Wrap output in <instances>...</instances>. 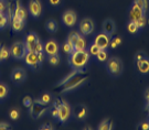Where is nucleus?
Returning a JSON list of instances; mask_svg holds the SVG:
<instances>
[{
    "mask_svg": "<svg viewBox=\"0 0 149 130\" xmlns=\"http://www.w3.org/2000/svg\"><path fill=\"white\" fill-rule=\"evenodd\" d=\"M137 128H138V129H141V130H149L148 120H144V121L139 122L138 126H137Z\"/></svg>",
    "mask_w": 149,
    "mask_h": 130,
    "instance_id": "nucleus-40",
    "label": "nucleus"
},
{
    "mask_svg": "<svg viewBox=\"0 0 149 130\" xmlns=\"http://www.w3.org/2000/svg\"><path fill=\"white\" fill-rule=\"evenodd\" d=\"M33 51L36 52V53H40V52H44V44L42 43V41H38L36 45H34V48H33Z\"/></svg>",
    "mask_w": 149,
    "mask_h": 130,
    "instance_id": "nucleus-37",
    "label": "nucleus"
},
{
    "mask_svg": "<svg viewBox=\"0 0 149 130\" xmlns=\"http://www.w3.org/2000/svg\"><path fill=\"white\" fill-rule=\"evenodd\" d=\"M77 31L83 35V37H88L95 31V23L92 18H83L80 20L79 26H77Z\"/></svg>",
    "mask_w": 149,
    "mask_h": 130,
    "instance_id": "nucleus-7",
    "label": "nucleus"
},
{
    "mask_svg": "<svg viewBox=\"0 0 149 130\" xmlns=\"http://www.w3.org/2000/svg\"><path fill=\"white\" fill-rule=\"evenodd\" d=\"M23 60H24L28 67H30L31 70H37L39 66H41L40 62H39L38 53H36L34 51H27V54H26Z\"/></svg>",
    "mask_w": 149,
    "mask_h": 130,
    "instance_id": "nucleus-13",
    "label": "nucleus"
},
{
    "mask_svg": "<svg viewBox=\"0 0 149 130\" xmlns=\"http://www.w3.org/2000/svg\"><path fill=\"white\" fill-rule=\"evenodd\" d=\"M87 81H88V77L87 76H83V77H80V76L76 77L75 76L73 80H71L68 84L64 85L62 91H61V94H68V93L75 92L76 89H79L80 87L83 86Z\"/></svg>",
    "mask_w": 149,
    "mask_h": 130,
    "instance_id": "nucleus-6",
    "label": "nucleus"
},
{
    "mask_svg": "<svg viewBox=\"0 0 149 130\" xmlns=\"http://www.w3.org/2000/svg\"><path fill=\"white\" fill-rule=\"evenodd\" d=\"M109 57V52L108 49H101V51L96 54V60L100 63H105Z\"/></svg>",
    "mask_w": 149,
    "mask_h": 130,
    "instance_id": "nucleus-27",
    "label": "nucleus"
},
{
    "mask_svg": "<svg viewBox=\"0 0 149 130\" xmlns=\"http://www.w3.org/2000/svg\"><path fill=\"white\" fill-rule=\"evenodd\" d=\"M13 16L21 19V20H24L27 19V9L23 7V6L20 3V1H17L16 5V9H15V12H13Z\"/></svg>",
    "mask_w": 149,
    "mask_h": 130,
    "instance_id": "nucleus-23",
    "label": "nucleus"
},
{
    "mask_svg": "<svg viewBox=\"0 0 149 130\" xmlns=\"http://www.w3.org/2000/svg\"><path fill=\"white\" fill-rule=\"evenodd\" d=\"M134 2H135V3H137L140 8H143L146 12L148 11V9H149V0H134Z\"/></svg>",
    "mask_w": 149,
    "mask_h": 130,
    "instance_id": "nucleus-35",
    "label": "nucleus"
},
{
    "mask_svg": "<svg viewBox=\"0 0 149 130\" xmlns=\"http://www.w3.org/2000/svg\"><path fill=\"white\" fill-rule=\"evenodd\" d=\"M148 122H149V119H148Z\"/></svg>",
    "mask_w": 149,
    "mask_h": 130,
    "instance_id": "nucleus-50",
    "label": "nucleus"
},
{
    "mask_svg": "<svg viewBox=\"0 0 149 130\" xmlns=\"http://www.w3.org/2000/svg\"><path fill=\"white\" fill-rule=\"evenodd\" d=\"M115 127H114V122L111 121V120L108 119V118H105V119H103L98 124L97 126V129L98 130H112L114 129Z\"/></svg>",
    "mask_w": 149,
    "mask_h": 130,
    "instance_id": "nucleus-25",
    "label": "nucleus"
},
{
    "mask_svg": "<svg viewBox=\"0 0 149 130\" xmlns=\"http://www.w3.org/2000/svg\"><path fill=\"white\" fill-rule=\"evenodd\" d=\"M60 53V44L56 40L50 39L44 43V54L45 55H54Z\"/></svg>",
    "mask_w": 149,
    "mask_h": 130,
    "instance_id": "nucleus-15",
    "label": "nucleus"
},
{
    "mask_svg": "<svg viewBox=\"0 0 149 130\" xmlns=\"http://www.w3.org/2000/svg\"><path fill=\"white\" fill-rule=\"evenodd\" d=\"M146 56H147V53L145 51H138V52H136V54L134 56V61L137 62V61L141 60V59H144Z\"/></svg>",
    "mask_w": 149,
    "mask_h": 130,
    "instance_id": "nucleus-38",
    "label": "nucleus"
},
{
    "mask_svg": "<svg viewBox=\"0 0 149 130\" xmlns=\"http://www.w3.org/2000/svg\"><path fill=\"white\" fill-rule=\"evenodd\" d=\"M45 29L49 33L53 34V33H56L58 30H59V24L58 22L53 20V19H49L48 21L45 22Z\"/></svg>",
    "mask_w": 149,
    "mask_h": 130,
    "instance_id": "nucleus-24",
    "label": "nucleus"
},
{
    "mask_svg": "<svg viewBox=\"0 0 149 130\" xmlns=\"http://www.w3.org/2000/svg\"><path fill=\"white\" fill-rule=\"evenodd\" d=\"M10 50V56L15 60H23L27 54V48L23 41H16L9 46Z\"/></svg>",
    "mask_w": 149,
    "mask_h": 130,
    "instance_id": "nucleus-5",
    "label": "nucleus"
},
{
    "mask_svg": "<svg viewBox=\"0 0 149 130\" xmlns=\"http://www.w3.org/2000/svg\"><path fill=\"white\" fill-rule=\"evenodd\" d=\"M122 43H123V40L120 37H115V38H113L112 37V39H111V43H109V48L113 50L117 49Z\"/></svg>",
    "mask_w": 149,
    "mask_h": 130,
    "instance_id": "nucleus-32",
    "label": "nucleus"
},
{
    "mask_svg": "<svg viewBox=\"0 0 149 130\" xmlns=\"http://www.w3.org/2000/svg\"><path fill=\"white\" fill-rule=\"evenodd\" d=\"M10 78L16 85H21V84H23L24 82L27 81V71L24 70L23 67H16V68H13L11 71Z\"/></svg>",
    "mask_w": 149,
    "mask_h": 130,
    "instance_id": "nucleus-10",
    "label": "nucleus"
},
{
    "mask_svg": "<svg viewBox=\"0 0 149 130\" xmlns=\"http://www.w3.org/2000/svg\"><path fill=\"white\" fill-rule=\"evenodd\" d=\"M105 63H106L105 67H106V71L109 74V76L115 77V78L122 76V74L124 73V63L119 57L111 56V57H108V60Z\"/></svg>",
    "mask_w": 149,
    "mask_h": 130,
    "instance_id": "nucleus-3",
    "label": "nucleus"
},
{
    "mask_svg": "<svg viewBox=\"0 0 149 130\" xmlns=\"http://www.w3.org/2000/svg\"><path fill=\"white\" fill-rule=\"evenodd\" d=\"M116 29H117L116 22L114 21L113 19H111V18L105 19L102 23V32L107 33L109 35H113L114 33L116 32Z\"/></svg>",
    "mask_w": 149,
    "mask_h": 130,
    "instance_id": "nucleus-16",
    "label": "nucleus"
},
{
    "mask_svg": "<svg viewBox=\"0 0 149 130\" xmlns=\"http://www.w3.org/2000/svg\"><path fill=\"white\" fill-rule=\"evenodd\" d=\"M136 63V68L138 71L139 74L141 75H148L149 74V56L147 55L146 57L141 60L135 62Z\"/></svg>",
    "mask_w": 149,
    "mask_h": 130,
    "instance_id": "nucleus-20",
    "label": "nucleus"
},
{
    "mask_svg": "<svg viewBox=\"0 0 149 130\" xmlns=\"http://www.w3.org/2000/svg\"><path fill=\"white\" fill-rule=\"evenodd\" d=\"M39 129L40 130H53L54 127L51 125V124H43L42 126L39 127Z\"/></svg>",
    "mask_w": 149,
    "mask_h": 130,
    "instance_id": "nucleus-44",
    "label": "nucleus"
},
{
    "mask_svg": "<svg viewBox=\"0 0 149 130\" xmlns=\"http://www.w3.org/2000/svg\"><path fill=\"white\" fill-rule=\"evenodd\" d=\"M66 39L73 43V45H74V51L75 50H85L86 49L85 38H84L79 31L72 30V31L68 34V38Z\"/></svg>",
    "mask_w": 149,
    "mask_h": 130,
    "instance_id": "nucleus-8",
    "label": "nucleus"
},
{
    "mask_svg": "<svg viewBox=\"0 0 149 130\" xmlns=\"http://www.w3.org/2000/svg\"><path fill=\"white\" fill-rule=\"evenodd\" d=\"M28 12L34 19L40 18L42 15V2H41V0H30L29 3H28Z\"/></svg>",
    "mask_w": 149,
    "mask_h": 130,
    "instance_id": "nucleus-11",
    "label": "nucleus"
},
{
    "mask_svg": "<svg viewBox=\"0 0 149 130\" xmlns=\"http://www.w3.org/2000/svg\"><path fill=\"white\" fill-rule=\"evenodd\" d=\"M47 61L51 66H58L61 61V56L60 54H54V55H47Z\"/></svg>",
    "mask_w": 149,
    "mask_h": 130,
    "instance_id": "nucleus-30",
    "label": "nucleus"
},
{
    "mask_svg": "<svg viewBox=\"0 0 149 130\" xmlns=\"http://www.w3.org/2000/svg\"><path fill=\"white\" fill-rule=\"evenodd\" d=\"M49 5L52 6V7H59V6H61L62 3H63V0H48Z\"/></svg>",
    "mask_w": 149,
    "mask_h": 130,
    "instance_id": "nucleus-41",
    "label": "nucleus"
},
{
    "mask_svg": "<svg viewBox=\"0 0 149 130\" xmlns=\"http://www.w3.org/2000/svg\"><path fill=\"white\" fill-rule=\"evenodd\" d=\"M85 71H79V70H72L70 73H68L66 75L64 76L63 78H61L56 84H55V87H63L65 84H68L71 80H73L75 76H77L79 74H83Z\"/></svg>",
    "mask_w": 149,
    "mask_h": 130,
    "instance_id": "nucleus-21",
    "label": "nucleus"
},
{
    "mask_svg": "<svg viewBox=\"0 0 149 130\" xmlns=\"http://www.w3.org/2000/svg\"><path fill=\"white\" fill-rule=\"evenodd\" d=\"M40 39L38 37V34L36 32H29L24 37L23 39V42H24V45H26V48H27V51H33V48H34V45L37 43L38 41H39Z\"/></svg>",
    "mask_w": 149,
    "mask_h": 130,
    "instance_id": "nucleus-17",
    "label": "nucleus"
},
{
    "mask_svg": "<svg viewBox=\"0 0 149 130\" xmlns=\"http://www.w3.org/2000/svg\"><path fill=\"white\" fill-rule=\"evenodd\" d=\"M145 109L147 110V114H148V117H149V106H145Z\"/></svg>",
    "mask_w": 149,
    "mask_h": 130,
    "instance_id": "nucleus-46",
    "label": "nucleus"
},
{
    "mask_svg": "<svg viewBox=\"0 0 149 130\" xmlns=\"http://www.w3.org/2000/svg\"><path fill=\"white\" fill-rule=\"evenodd\" d=\"M61 21L66 28H73L77 23V13L72 9H68L61 15Z\"/></svg>",
    "mask_w": 149,
    "mask_h": 130,
    "instance_id": "nucleus-9",
    "label": "nucleus"
},
{
    "mask_svg": "<svg viewBox=\"0 0 149 130\" xmlns=\"http://www.w3.org/2000/svg\"><path fill=\"white\" fill-rule=\"evenodd\" d=\"M33 104H34L33 103V98L30 97V96H24L23 99H22V105L26 108H30Z\"/></svg>",
    "mask_w": 149,
    "mask_h": 130,
    "instance_id": "nucleus-36",
    "label": "nucleus"
},
{
    "mask_svg": "<svg viewBox=\"0 0 149 130\" xmlns=\"http://www.w3.org/2000/svg\"><path fill=\"white\" fill-rule=\"evenodd\" d=\"M73 114V109L65 99H62V102L59 106V113H58V118L56 120L61 124H66L72 117Z\"/></svg>",
    "mask_w": 149,
    "mask_h": 130,
    "instance_id": "nucleus-4",
    "label": "nucleus"
},
{
    "mask_svg": "<svg viewBox=\"0 0 149 130\" xmlns=\"http://www.w3.org/2000/svg\"><path fill=\"white\" fill-rule=\"evenodd\" d=\"M87 51H88V53H90L91 55H94V56H96V54H97V53L101 51V48H100L98 45H96V44L93 42V43L90 44V46H88V50H87Z\"/></svg>",
    "mask_w": 149,
    "mask_h": 130,
    "instance_id": "nucleus-34",
    "label": "nucleus"
},
{
    "mask_svg": "<svg viewBox=\"0 0 149 130\" xmlns=\"http://www.w3.org/2000/svg\"><path fill=\"white\" fill-rule=\"evenodd\" d=\"M11 128V125L6 121H0V130H8Z\"/></svg>",
    "mask_w": 149,
    "mask_h": 130,
    "instance_id": "nucleus-43",
    "label": "nucleus"
},
{
    "mask_svg": "<svg viewBox=\"0 0 149 130\" xmlns=\"http://www.w3.org/2000/svg\"><path fill=\"white\" fill-rule=\"evenodd\" d=\"M7 8H8V5L6 0H0V12H6Z\"/></svg>",
    "mask_w": 149,
    "mask_h": 130,
    "instance_id": "nucleus-45",
    "label": "nucleus"
},
{
    "mask_svg": "<svg viewBox=\"0 0 149 130\" xmlns=\"http://www.w3.org/2000/svg\"><path fill=\"white\" fill-rule=\"evenodd\" d=\"M54 97L51 93L49 92H44L40 95V97L34 98L33 99V103L38 104V105H41V106H48L49 104L53 103Z\"/></svg>",
    "mask_w": 149,
    "mask_h": 130,
    "instance_id": "nucleus-19",
    "label": "nucleus"
},
{
    "mask_svg": "<svg viewBox=\"0 0 149 130\" xmlns=\"http://www.w3.org/2000/svg\"><path fill=\"white\" fill-rule=\"evenodd\" d=\"M91 54L87 50H75L69 55V65L71 70L85 71V67L90 62Z\"/></svg>",
    "mask_w": 149,
    "mask_h": 130,
    "instance_id": "nucleus-1",
    "label": "nucleus"
},
{
    "mask_svg": "<svg viewBox=\"0 0 149 130\" xmlns=\"http://www.w3.org/2000/svg\"><path fill=\"white\" fill-rule=\"evenodd\" d=\"M90 115V111H88V108L86 107L85 105L83 104H80L77 105L74 109V116L76 117V119L80 120V121H84V120L87 119Z\"/></svg>",
    "mask_w": 149,
    "mask_h": 130,
    "instance_id": "nucleus-18",
    "label": "nucleus"
},
{
    "mask_svg": "<svg viewBox=\"0 0 149 130\" xmlns=\"http://www.w3.org/2000/svg\"><path fill=\"white\" fill-rule=\"evenodd\" d=\"M9 92H10V89H9L8 85L2 83V82H0V100H3V99L8 97Z\"/></svg>",
    "mask_w": 149,
    "mask_h": 130,
    "instance_id": "nucleus-28",
    "label": "nucleus"
},
{
    "mask_svg": "<svg viewBox=\"0 0 149 130\" xmlns=\"http://www.w3.org/2000/svg\"><path fill=\"white\" fill-rule=\"evenodd\" d=\"M28 110H29V115L33 119H40L43 115L48 113L50 108H48L47 106H41V105H38V104H33L30 108H28Z\"/></svg>",
    "mask_w": 149,
    "mask_h": 130,
    "instance_id": "nucleus-12",
    "label": "nucleus"
},
{
    "mask_svg": "<svg viewBox=\"0 0 149 130\" xmlns=\"http://www.w3.org/2000/svg\"><path fill=\"white\" fill-rule=\"evenodd\" d=\"M126 28H127L128 32L130 33V34H133V35H136V34H138V33L141 31V29L138 27V24H137L136 22L132 21V20H129V21L127 22Z\"/></svg>",
    "mask_w": 149,
    "mask_h": 130,
    "instance_id": "nucleus-26",
    "label": "nucleus"
},
{
    "mask_svg": "<svg viewBox=\"0 0 149 130\" xmlns=\"http://www.w3.org/2000/svg\"><path fill=\"white\" fill-rule=\"evenodd\" d=\"M147 23L149 24V19H147Z\"/></svg>",
    "mask_w": 149,
    "mask_h": 130,
    "instance_id": "nucleus-48",
    "label": "nucleus"
},
{
    "mask_svg": "<svg viewBox=\"0 0 149 130\" xmlns=\"http://www.w3.org/2000/svg\"><path fill=\"white\" fill-rule=\"evenodd\" d=\"M50 113H51L52 118L56 119V118H58V113H59V107H56V106L52 105V106L50 107Z\"/></svg>",
    "mask_w": 149,
    "mask_h": 130,
    "instance_id": "nucleus-39",
    "label": "nucleus"
},
{
    "mask_svg": "<svg viewBox=\"0 0 149 130\" xmlns=\"http://www.w3.org/2000/svg\"><path fill=\"white\" fill-rule=\"evenodd\" d=\"M62 50H63V52L65 54L70 55L72 52H74V45H73V43H72L71 41H69V40L66 39L65 42L62 44Z\"/></svg>",
    "mask_w": 149,
    "mask_h": 130,
    "instance_id": "nucleus-29",
    "label": "nucleus"
},
{
    "mask_svg": "<svg viewBox=\"0 0 149 130\" xmlns=\"http://www.w3.org/2000/svg\"><path fill=\"white\" fill-rule=\"evenodd\" d=\"M10 56V50L7 45H2L1 46V62L6 61Z\"/></svg>",
    "mask_w": 149,
    "mask_h": 130,
    "instance_id": "nucleus-33",
    "label": "nucleus"
},
{
    "mask_svg": "<svg viewBox=\"0 0 149 130\" xmlns=\"http://www.w3.org/2000/svg\"><path fill=\"white\" fill-rule=\"evenodd\" d=\"M8 115H9V118L11 120H18L20 118V110L16 107H13L8 111Z\"/></svg>",
    "mask_w": 149,
    "mask_h": 130,
    "instance_id": "nucleus-31",
    "label": "nucleus"
},
{
    "mask_svg": "<svg viewBox=\"0 0 149 130\" xmlns=\"http://www.w3.org/2000/svg\"><path fill=\"white\" fill-rule=\"evenodd\" d=\"M113 35H109L107 33L101 32L98 33L94 39V43L98 45L101 49H108L109 48V43H111V39Z\"/></svg>",
    "mask_w": 149,
    "mask_h": 130,
    "instance_id": "nucleus-14",
    "label": "nucleus"
},
{
    "mask_svg": "<svg viewBox=\"0 0 149 130\" xmlns=\"http://www.w3.org/2000/svg\"><path fill=\"white\" fill-rule=\"evenodd\" d=\"M24 26H26V21L24 20H21L17 17L12 16V19H11V28L15 32H20L24 29Z\"/></svg>",
    "mask_w": 149,
    "mask_h": 130,
    "instance_id": "nucleus-22",
    "label": "nucleus"
},
{
    "mask_svg": "<svg viewBox=\"0 0 149 130\" xmlns=\"http://www.w3.org/2000/svg\"><path fill=\"white\" fill-rule=\"evenodd\" d=\"M144 98H145L146 106H149V86L144 91Z\"/></svg>",
    "mask_w": 149,
    "mask_h": 130,
    "instance_id": "nucleus-42",
    "label": "nucleus"
},
{
    "mask_svg": "<svg viewBox=\"0 0 149 130\" xmlns=\"http://www.w3.org/2000/svg\"><path fill=\"white\" fill-rule=\"evenodd\" d=\"M1 46H2V45L0 44V62H1Z\"/></svg>",
    "mask_w": 149,
    "mask_h": 130,
    "instance_id": "nucleus-47",
    "label": "nucleus"
},
{
    "mask_svg": "<svg viewBox=\"0 0 149 130\" xmlns=\"http://www.w3.org/2000/svg\"><path fill=\"white\" fill-rule=\"evenodd\" d=\"M146 11L140 8L137 3H135L133 1V3L129 7V20L136 22L138 24V27L143 30L146 24H147V17H146Z\"/></svg>",
    "mask_w": 149,
    "mask_h": 130,
    "instance_id": "nucleus-2",
    "label": "nucleus"
},
{
    "mask_svg": "<svg viewBox=\"0 0 149 130\" xmlns=\"http://www.w3.org/2000/svg\"><path fill=\"white\" fill-rule=\"evenodd\" d=\"M1 13H3V12H0V16H1Z\"/></svg>",
    "mask_w": 149,
    "mask_h": 130,
    "instance_id": "nucleus-49",
    "label": "nucleus"
}]
</instances>
